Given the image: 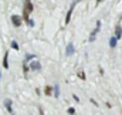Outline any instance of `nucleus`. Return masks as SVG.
I'll return each mask as SVG.
<instances>
[{
    "instance_id": "obj_1",
    "label": "nucleus",
    "mask_w": 122,
    "mask_h": 115,
    "mask_svg": "<svg viewBox=\"0 0 122 115\" xmlns=\"http://www.w3.org/2000/svg\"><path fill=\"white\" fill-rule=\"evenodd\" d=\"M31 11H33V3L31 1H24V10H23V19H24V21L29 20Z\"/></svg>"
},
{
    "instance_id": "obj_2",
    "label": "nucleus",
    "mask_w": 122,
    "mask_h": 115,
    "mask_svg": "<svg viewBox=\"0 0 122 115\" xmlns=\"http://www.w3.org/2000/svg\"><path fill=\"white\" fill-rule=\"evenodd\" d=\"M75 4H77V1L71 3V7H70V10L67 11V16H65V24H68V23H70V20H71V14H72V10H74Z\"/></svg>"
},
{
    "instance_id": "obj_3",
    "label": "nucleus",
    "mask_w": 122,
    "mask_h": 115,
    "mask_svg": "<svg viewBox=\"0 0 122 115\" xmlns=\"http://www.w3.org/2000/svg\"><path fill=\"white\" fill-rule=\"evenodd\" d=\"M99 27H101V21H97V27L92 30V33L90 34V41H95V36L99 31Z\"/></svg>"
},
{
    "instance_id": "obj_4",
    "label": "nucleus",
    "mask_w": 122,
    "mask_h": 115,
    "mask_svg": "<svg viewBox=\"0 0 122 115\" xmlns=\"http://www.w3.org/2000/svg\"><path fill=\"white\" fill-rule=\"evenodd\" d=\"M11 23H13L16 27L21 26V17H20V16H17V14H13V16H11Z\"/></svg>"
},
{
    "instance_id": "obj_5",
    "label": "nucleus",
    "mask_w": 122,
    "mask_h": 115,
    "mask_svg": "<svg viewBox=\"0 0 122 115\" xmlns=\"http://www.w3.org/2000/svg\"><path fill=\"white\" fill-rule=\"evenodd\" d=\"M30 68L33 71H40L41 70V64L38 61H33V63H30Z\"/></svg>"
},
{
    "instance_id": "obj_6",
    "label": "nucleus",
    "mask_w": 122,
    "mask_h": 115,
    "mask_svg": "<svg viewBox=\"0 0 122 115\" xmlns=\"http://www.w3.org/2000/svg\"><path fill=\"white\" fill-rule=\"evenodd\" d=\"M114 37H115L117 40H119V38L122 37V29H121V26H117V27H115V36H114Z\"/></svg>"
},
{
    "instance_id": "obj_7",
    "label": "nucleus",
    "mask_w": 122,
    "mask_h": 115,
    "mask_svg": "<svg viewBox=\"0 0 122 115\" xmlns=\"http://www.w3.org/2000/svg\"><path fill=\"white\" fill-rule=\"evenodd\" d=\"M3 67L7 70L9 68V51H6V54H4V57H3Z\"/></svg>"
},
{
    "instance_id": "obj_8",
    "label": "nucleus",
    "mask_w": 122,
    "mask_h": 115,
    "mask_svg": "<svg viewBox=\"0 0 122 115\" xmlns=\"http://www.w3.org/2000/svg\"><path fill=\"white\" fill-rule=\"evenodd\" d=\"M4 105H6L7 111H9L10 114L13 115V108H11V99H6V101H4Z\"/></svg>"
},
{
    "instance_id": "obj_9",
    "label": "nucleus",
    "mask_w": 122,
    "mask_h": 115,
    "mask_svg": "<svg viewBox=\"0 0 122 115\" xmlns=\"http://www.w3.org/2000/svg\"><path fill=\"white\" fill-rule=\"evenodd\" d=\"M44 94H46L47 97H51V95H53V87L47 85L46 88H44Z\"/></svg>"
},
{
    "instance_id": "obj_10",
    "label": "nucleus",
    "mask_w": 122,
    "mask_h": 115,
    "mask_svg": "<svg viewBox=\"0 0 122 115\" xmlns=\"http://www.w3.org/2000/svg\"><path fill=\"white\" fill-rule=\"evenodd\" d=\"M65 51H67V56H71V54L74 53V44L70 43V44L67 46V50H65Z\"/></svg>"
},
{
    "instance_id": "obj_11",
    "label": "nucleus",
    "mask_w": 122,
    "mask_h": 115,
    "mask_svg": "<svg viewBox=\"0 0 122 115\" xmlns=\"http://www.w3.org/2000/svg\"><path fill=\"white\" fill-rule=\"evenodd\" d=\"M117 43H118V40H117L115 37H111V38H109V47H111V48H115V47H117Z\"/></svg>"
},
{
    "instance_id": "obj_12",
    "label": "nucleus",
    "mask_w": 122,
    "mask_h": 115,
    "mask_svg": "<svg viewBox=\"0 0 122 115\" xmlns=\"http://www.w3.org/2000/svg\"><path fill=\"white\" fill-rule=\"evenodd\" d=\"M53 88H54V97H56V98H58V97H60V87L54 85Z\"/></svg>"
},
{
    "instance_id": "obj_13",
    "label": "nucleus",
    "mask_w": 122,
    "mask_h": 115,
    "mask_svg": "<svg viewBox=\"0 0 122 115\" xmlns=\"http://www.w3.org/2000/svg\"><path fill=\"white\" fill-rule=\"evenodd\" d=\"M23 71H24V77H27V63H23Z\"/></svg>"
},
{
    "instance_id": "obj_14",
    "label": "nucleus",
    "mask_w": 122,
    "mask_h": 115,
    "mask_svg": "<svg viewBox=\"0 0 122 115\" xmlns=\"http://www.w3.org/2000/svg\"><path fill=\"white\" fill-rule=\"evenodd\" d=\"M78 77L81 78V80H85V74H84V71L81 70V71H78Z\"/></svg>"
},
{
    "instance_id": "obj_15",
    "label": "nucleus",
    "mask_w": 122,
    "mask_h": 115,
    "mask_svg": "<svg viewBox=\"0 0 122 115\" xmlns=\"http://www.w3.org/2000/svg\"><path fill=\"white\" fill-rule=\"evenodd\" d=\"M11 48H14V50H19V44H17L16 41H11Z\"/></svg>"
},
{
    "instance_id": "obj_16",
    "label": "nucleus",
    "mask_w": 122,
    "mask_h": 115,
    "mask_svg": "<svg viewBox=\"0 0 122 115\" xmlns=\"http://www.w3.org/2000/svg\"><path fill=\"white\" fill-rule=\"evenodd\" d=\"M68 114H70V115L75 114V110H74V107H70V108H68Z\"/></svg>"
},
{
    "instance_id": "obj_17",
    "label": "nucleus",
    "mask_w": 122,
    "mask_h": 115,
    "mask_svg": "<svg viewBox=\"0 0 122 115\" xmlns=\"http://www.w3.org/2000/svg\"><path fill=\"white\" fill-rule=\"evenodd\" d=\"M33 58H34V56H33V54H30V56H26V63H27V61H30V60H33Z\"/></svg>"
},
{
    "instance_id": "obj_18",
    "label": "nucleus",
    "mask_w": 122,
    "mask_h": 115,
    "mask_svg": "<svg viewBox=\"0 0 122 115\" xmlns=\"http://www.w3.org/2000/svg\"><path fill=\"white\" fill-rule=\"evenodd\" d=\"M26 23H27V26H31V27L34 26V21H33V20H30V19H29V20H27Z\"/></svg>"
},
{
    "instance_id": "obj_19",
    "label": "nucleus",
    "mask_w": 122,
    "mask_h": 115,
    "mask_svg": "<svg viewBox=\"0 0 122 115\" xmlns=\"http://www.w3.org/2000/svg\"><path fill=\"white\" fill-rule=\"evenodd\" d=\"M38 110H40V115H44V112H43V108H41V107H40Z\"/></svg>"
},
{
    "instance_id": "obj_20",
    "label": "nucleus",
    "mask_w": 122,
    "mask_h": 115,
    "mask_svg": "<svg viewBox=\"0 0 122 115\" xmlns=\"http://www.w3.org/2000/svg\"><path fill=\"white\" fill-rule=\"evenodd\" d=\"M0 77H1V73H0Z\"/></svg>"
}]
</instances>
